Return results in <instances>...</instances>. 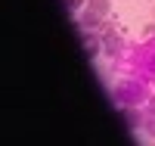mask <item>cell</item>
<instances>
[{"instance_id":"7","label":"cell","mask_w":155,"mask_h":146,"mask_svg":"<svg viewBox=\"0 0 155 146\" xmlns=\"http://www.w3.org/2000/svg\"><path fill=\"white\" fill-rule=\"evenodd\" d=\"M143 112H146V115H155V97H149V100L143 103Z\"/></svg>"},{"instance_id":"8","label":"cell","mask_w":155,"mask_h":146,"mask_svg":"<svg viewBox=\"0 0 155 146\" xmlns=\"http://www.w3.org/2000/svg\"><path fill=\"white\" fill-rule=\"evenodd\" d=\"M87 0H65V6H71V9H78V6H84Z\"/></svg>"},{"instance_id":"4","label":"cell","mask_w":155,"mask_h":146,"mask_svg":"<svg viewBox=\"0 0 155 146\" xmlns=\"http://www.w3.org/2000/svg\"><path fill=\"white\" fill-rule=\"evenodd\" d=\"M102 53H106V56H124V41L118 37V31L115 28H106L102 31Z\"/></svg>"},{"instance_id":"2","label":"cell","mask_w":155,"mask_h":146,"mask_svg":"<svg viewBox=\"0 0 155 146\" xmlns=\"http://www.w3.org/2000/svg\"><path fill=\"white\" fill-rule=\"evenodd\" d=\"M115 100L118 106H143L149 100V81L146 78H127V81H118L115 87Z\"/></svg>"},{"instance_id":"6","label":"cell","mask_w":155,"mask_h":146,"mask_svg":"<svg viewBox=\"0 0 155 146\" xmlns=\"http://www.w3.org/2000/svg\"><path fill=\"white\" fill-rule=\"evenodd\" d=\"M143 131L149 137H155V115H146V121H143Z\"/></svg>"},{"instance_id":"3","label":"cell","mask_w":155,"mask_h":146,"mask_svg":"<svg viewBox=\"0 0 155 146\" xmlns=\"http://www.w3.org/2000/svg\"><path fill=\"white\" fill-rule=\"evenodd\" d=\"M106 19H109V0H87V9L81 16V28L84 31H93Z\"/></svg>"},{"instance_id":"5","label":"cell","mask_w":155,"mask_h":146,"mask_svg":"<svg viewBox=\"0 0 155 146\" xmlns=\"http://www.w3.org/2000/svg\"><path fill=\"white\" fill-rule=\"evenodd\" d=\"M99 34L102 31H84V37H81V41H84V50H87V56H96V53L102 50V41H99Z\"/></svg>"},{"instance_id":"1","label":"cell","mask_w":155,"mask_h":146,"mask_svg":"<svg viewBox=\"0 0 155 146\" xmlns=\"http://www.w3.org/2000/svg\"><path fill=\"white\" fill-rule=\"evenodd\" d=\"M149 41H143L140 47H130L127 50V59L121 62L127 72H134L140 78H146V81H152L155 78V25H149Z\"/></svg>"}]
</instances>
